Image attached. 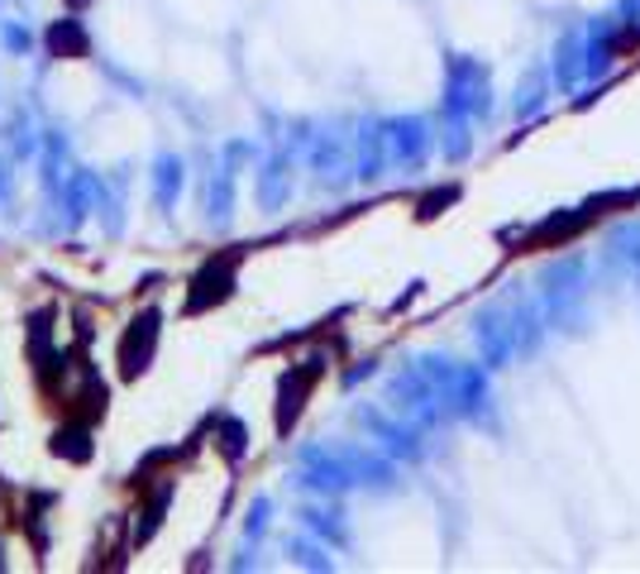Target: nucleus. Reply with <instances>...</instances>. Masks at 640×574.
Masks as SVG:
<instances>
[{
  "label": "nucleus",
  "instance_id": "nucleus-1",
  "mask_svg": "<svg viewBox=\"0 0 640 574\" xmlns=\"http://www.w3.org/2000/svg\"><path fill=\"white\" fill-rule=\"evenodd\" d=\"M244 254L249 249H225V254H211L206 264L196 268V278L186 283V301H182V316L192 321V316L201 311H215V307H225L230 297H235V268L244 264Z\"/></svg>",
  "mask_w": 640,
  "mask_h": 574
},
{
  "label": "nucleus",
  "instance_id": "nucleus-2",
  "mask_svg": "<svg viewBox=\"0 0 640 574\" xmlns=\"http://www.w3.org/2000/svg\"><path fill=\"white\" fill-rule=\"evenodd\" d=\"M158 336H163V316H158L153 307L139 311L135 321L125 326L120 350H115V373H120L125 383H135V379H143V373H149L153 350H158Z\"/></svg>",
  "mask_w": 640,
  "mask_h": 574
},
{
  "label": "nucleus",
  "instance_id": "nucleus-3",
  "mask_svg": "<svg viewBox=\"0 0 640 574\" xmlns=\"http://www.w3.org/2000/svg\"><path fill=\"white\" fill-rule=\"evenodd\" d=\"M320 373H326V364H320V359H307V364H292V369L282 373V383H278V412H273V426H278V436H287V431L301 422V412H307V397L316 393Z\"/></svg>",
  "mask_w": 640,
  "mask_h": 574
},
{
  "label": "nucleus",
  "instance_id": "nucleus-4",
  "mask_svg": "<svg viewBox=\"0 0 640 574\" xmlns=\"http://www.w3.org/2000/svg\"><path fill=\"white\" fill-rule=\"evenodd\" d=\"M49 450H53L57 459H67V465H86V459L96 455V440H92V422H77V416H67V422L53 431Z\"/></svg>",
  "mask_w": 640,
  "mask_h": 574
},
{
  "label": "nucleus",
  "instance_id": "nucleus-5",
  "mask_svg": "<svg viewBox=\"0 0 640 574\" xmlns=\"http://www.w3.org/2000/svg\"><path fill=\"white\" fill-rule=\"evenodd\" d=\"M49 53L63 57V63H77V57L92 53V39H86L82 20H53L49 24Z\"/></svg>",
  "mask_w": 640,
  "mask_h": 574
},
{
  "label": "nucleus",
  "instance_id": "nucleus-6",
  "mask_svg": "<svg viewBox=\"0 0 640 574\" xmlns=\"http://www.w3.org/2000/svg\"><path fill=\"white\" fill-rule=\"evenodd\" d=\"M459 196V187H445V192H430L426 201H420V221H430V215H440V206H449V201H455Z\"/></svg>",
  "mask_w": 640,
  "mask_h": 574
},
{
  "label": "nucleus",
  "instance_id": "nucleus-7",
  "mask_svg": "<svg viewBox=\"0 0 640 574\" xmlns=\"http://www.w3.org/2000/svg\"><path fill=\"white\" fill-rule=\"evenodd\" d=\"M82 6H92V0H67V10H82Z\"/></svg>",
  "mask_w": 640,
  "mask_h": 574
}]
</instances>
